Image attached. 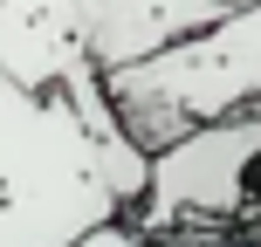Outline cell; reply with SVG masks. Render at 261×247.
Wrapping results in <instances>:
<instances>
[{
  "label": "cell",
  "instance_id": "cell-1",
  "mask_svg": "<svg viewBox=\"0 0 261 247\" xmlns=\"http://www.w3.org/2000/svg\"><path fill=\"white\" fill-rule=\"evenodd\" d=\"M117 213L83 110L0 69V247H76Z\"/></svg>",
  "mask_w": 261,
  "mask_h": 247
},
{
  "label": "cell",
  "instance_id": "cell-2",
  "mask_svg": "<svg viewBox=\"0 0 261 247\" xmlns=\"http://www.w3.org/2000/svg\"><path fill=\"white\" fill-rule=\"evenodd\" d=\"M130 227L179 247H234V227L261 220V103L220 110L151 151Z\"/></svg>",
  "mask_w": 261,
  "mask_h": 247
},
{
  "label": "cell",
  "instance_id": "cell-3",
  "mask_svg": "<svg viewBox=\"0 0 261 247\" xmlns=\"http://www.w3.org/2000/svg\"><path fill=\"white\" fill-rule=\"evenodd\" d=\"M103 90L144 151L186 138L193 124L220 117V110L261 103V0L220 14L213 28H199L158 55L103 69Z\"/></svg>",
  "mask_w": 261,
  "mask_h": 247
},
{
  "label": "cell",
  "instance_id": "cell-4",
  "mask_svg": "<svg viewBox=\"0 0 261 247\" xmlns=\"http://www.w3.org/2000/svg\"><path fill=\"white\" fill-rule=\"evenodd\" d=\"M234 7H248V0H76V21L96 69H124L138 55H158L172 41L213 28Z\"/></svg>",
  "mask_w": 261,
  "mask_h": 247
},
{
  "label": "cell",
  "instance_id": "cell-5",
  "mask_svg": "<svg viewBox=\"0 0 261 247\" xmlns=\"http://www.w3.org/2000/svg\"><path fill=\"white\" fill-rule=\"evenodd\" d=\"M76 0H0V69L28 90H62V76L83 62ZM96 62V55H90Z\"/></svg>",
  "mask_w": 261,
  "mask_h": 247
},
{
  "label": "cell",
  "instance_id": "cell-6",
  "mask_svg": "<svg viewBox=\"0 0 261 247\" xmlns=\"http://www.w3.org/2000/svg\"><path fill=\"white\" fill-rule=\"evenodd\" d=\"M76 247H179V240H158V234H144V227H130L124 213L117 220H103V227H90Z\"/></svg>",
  "mask_w": 261,
  "mask_h": 247
},
{
  "label": "cell",
  "instance_id": "cell-7",
  "mask_svg": "<svg viewBox=\"0 0 261 247\" xmlns=\"http://www.w3.org/2000/svg\"><path fill=\"white\" fill-rule=\"evenodd\" d=\"M234 247H261V220H254V227H248V234H241Z\"/></svg>",
  "mask_w": 261,
  "mask_h": 247
}]
</instances>
